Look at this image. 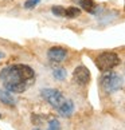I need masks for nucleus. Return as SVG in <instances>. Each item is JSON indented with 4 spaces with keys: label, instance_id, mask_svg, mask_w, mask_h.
<instances>
[{
    "label": "nucleus",
    "instance_id": "obj_4",
    "mask_svg": "<svg viewBox=\"0 0 125 130\" xmlns=\"http://www.w3.org/2000/svg\"><path fill=\"white\" fill-rule=\"evenodd\" d=\"M40 94H42L43 99H45L49 105H51L54 109H58L59 106L63 103V101L66 99L63 97V94L57 89H45V90H42Z\"/></svg>",
    "mask_w": 125,
    "mask_h": 130
},
{
    "label": "nucleus",
    "instance_id": "obj_9",
    "mask_svg": "<svg viewBox=\"0 0 125 130\" xmlns=\"http://www.w3.org/2000/svg\"><path fill=\"white\" fill-rule=\"evenodd\" d=\"M0 101H2L4 105H7V106H15L16 105L15 98L9 94L8 90H0Z\"/></svg>",
    "mask_w": 125,
    "mask_h": 130
},
{
    "label": "nucleus",
    "instance_id": "obj_7",
    "mask_svg": "<svg viewBox=\"0 0 125 130\" xmlns=\"http://www.w3.org/2000/svg\"><path fill=\"white\" fill-rule=\"evenodd\" d=\"M57 110H58V113L62 115V117H70V115L73 114V111H74V103H73V101L65 99L63 103H62Z\"/></svg>",
    "mask_w": 125,
    "mask_h": 130
},
{
    "label": "nucleus",
    "instance_id": "obj_13",
    "mask_svg": "<svg viewBox=\"0 0 125 130\" xmlns=\"http://www.w3.org/2000/svg\"><path fill=\"white\" fill-rule=\"evenodd\" d=\"M65 11H66V8L61 7V6L51 7V12L54 13V15H57V16H65Z\"/></svg>",
    "mask_w": 125,
    "mask_h": 130
},
{
    "label": "nucleus",
    "instance_id": "obj_1",
    "mask_svg": "<svg viewBox=\"0 0 125 130\" xmlns=\"http://www.w3.org/2000/svg\"><path fill=\"white\" fill-rule=\"evenodd\" d=\"M0 80L9 93H23L35 80V71L27 64H11L0 71Z\"/></svg>",
    "mask_w": 125,
    "mask_h": 130
},
{
    "label": "nucleus",
    "instance_id": "obj_12",
    "mask_svg": "<svg viewBox=\"0 0 125 130\" xmlns=\"http://www.w3.org/2000/svg\"><path fill=\"white\" fill-rule=\"evenodd\" d=\"M47 130H61V123L57 118H52L49 121V129Z\"/></svg>",
    "mask_w": 125,
    "mask_h": 130
},
{
    "label": "nucleus",
    "instance_id": "obj_8",
    "mask_svg": "<svg viewBox=\"0 0 125 130\" xmlns=\"http://www.w3.org/2000/svg\"><path fill=\"white\" fill-rule=\"evenodd\" d=\"M77 3L79 4V7L85 9L86 12H90V13H95V8H97V6H95V3L93 2V0H75Z\"/></svg>",
    "mask_w": 125,
    "mask_h": 130
},
{
    "label": "nucleus",
    "instance_id": "obj_16",
    "mask_svg": "<svg viewBox=\"0 0 125 130\" xmlns=\"http://www.w3.org/2000/svg\"><path fill=\"white\" fill-rule=\"evenodd\" d=\"M34 130H40V129H38V127H36V129H34Z\"/></svg>",
    "mask_w": 125,
    "mask_h": 130
},
{
    "label": "nucleus",
    "instance_id": "obj_2",
    "mask_svg": "<svg viewBox=\"0 0 125 130\" xmlns=\"http://www.w3.org/2000/svg\"><path fill=\"white\" fill-rule=\"evenodd\" d=\"M121 60H120V56L113 51H105V52H101V54L95 58V66L98 67V70L104 71H110L113 70L114 67H117Z\"/></svg>",
    "mask_w": 125,
    "mask_h": 130
},
{
    "label": "nucleus",
    "instance_id": "obj_3",
    "mask_svg": "<svg viewBox=\"0 0 125 130\" xmlns=\"http://www.w3.org/2000/svg\"><path fill=\"white\" fill-rule=\"evenodd\" d=\"M124 80L117 73L113 71H106L101 76V87L104 89L105 93H116L122 87Z\"/></svg>",
    "mask_w": 125,
    "mask_h": 130
},
{
    "label": "nucleus",
    "instance_id": "obj_10",
    "mask_svg": "<svg viewBox=\"0 0 125 130\" xmlns=\"http://www.w3.org/2000/svg\"><path fill=\"white\" fill-rule=\"evenodd\" d=\"M79 15H81V9L77 8V7H69V8H66V11H65V16L69 18V19L77 18Z\"/></svg>",
    "mask_w": 125,
    "mask_h": 130
},
{
    "label": "nucleus",
    "instance_id": "obj_15",
    "mask_svg": "<svg viewBox=\"0 0 125 130\" xmlns=\"http://www.w3.org/2000/svg\"><path fill=\"white\" fill-rule=\"evenodd\" d=\"M3 56H4V54H3V52H0V59H2Z\"/></svg>",
    "mask_w": 125,
    "mask_h": 130
},
{
    "label": "nucleus",
    "instance_id": "obj_6",
    "mask_svg": "<svg viewBox=\"0 0 125 130\" xmlns=\"http://www.w3.org/2000/svg\"><path fill=\"white\" fill-rule=\"evenodd\" d=\"M47 58L52 63H61V62H63L67 58V50L63 48V47H59V46L51 47L47 51Z\"/></svg>",
    "mask_w": 125,
    "mask_h": 130
},
{
    "label": "nucleus",
    "instance_id": "obj_11",
    "mask_svg": "<svg viewBox=\"0 0 125 130\" xmlns=\"http://www.w3.org/2000/svg\"><path fill=\"white\" fill-rule=\"evenodd\" d=\"M52 75L57 80H63L66 78V70L65 69H57L52 71Z\"/></svg>",
    "mask_w": 125,
    "mask_h": 130
},
{
    "label": "nucleus",
    "instance_id": "obj_14",
    "mask_svg": "<svg viewBox=\"0 0 125 130\" xmlns=\"http://www.w3.org/2000/svg\"><path fill=\"white\" fill-rule=\"evenodd\" d=\"M39 3H40V0H27V2L24 3V8L26 9H31L35 6H38Z\"/></svg>",
    "mask_w": 125,
    "mask_h": 130
},
{
    "label": "nucleus",
    "instance_id": "obj_5",
    "mask_svg": "<svg viewBox=\"0 0 125 130\" xmlns=\"http://www.w3.org/2000/svg\"><path fill=\"white\" fill-rule=\"evenodd\" d=\"M73 79L77 85H81V86H85V85H88L89 83V80H90V71L88 67H85V66H78L77 69L74 70V73H73Z\"/></svg>",
    "mask_w": 125,
    "mask_h": 130
}]
</instances>
